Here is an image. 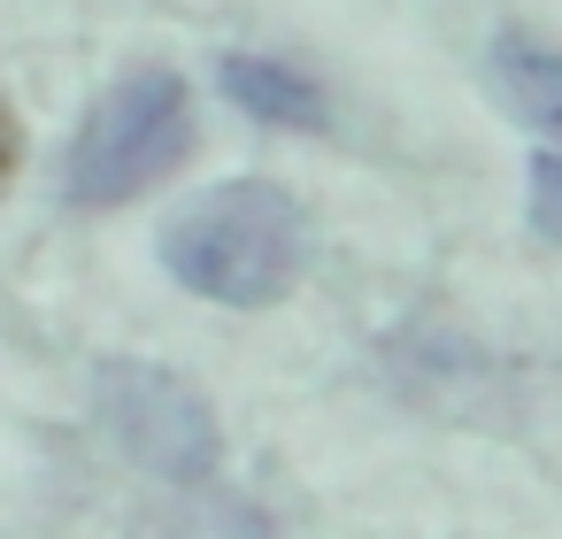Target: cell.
<instances>
[{"instance_id":"obj_3","label":"cell","mask_w":562,"mask_h":539,"mask_svg":"<svg viewBox=\"0 0 562 539\" xmlns=\"http://www.w3.org/2000/svg\"><path fill=\"white\" fill-rule=\"evenodd\" d=\"M93 416L101 431L124 447V462H139L147 478L162 485H216V462H224V431H216V408L201 385H186L178 370L162 362H101L93 370Z\"/></svg>"},{"instance_id":"obj_6","label":"cell","mask_w":562,"mask_h":539,"mask_svg":"<svg viewBox=\"0 0 562 539\" xmlns=\"http://www.w3.org/2000/svg\"><path fill=\"white\" fill-rule=\"evenodd\" d=\"M170 539H270V524H262V508H255V501L209 493V508H201V516H186Z\"/></svg>"},{"instance_id":"obj_4","label":"cell","mask_w":562,"mask_h":539,"mask_svg":"<svg viewBox=\"0 0 562 539\" xmlns=\"http://www.w3.org/2000/svg\"><path fill=\"white\" fill-rule=\"evenodd\" d=\"M216 86H224V101H232L239 116H255V124H278V132H324V124H331L324 86H316L301 63H285V55H224Z\"/></svg>"},{"instance_id":"obj_5","label":"cell","mask_w":562,"mask_h":539,"mask_svg":"<svg viewBox=\"0 0 562 539\" xmlns=\"http://www.w3.org/2000/svg\"><path fill=\"white\" fill-rule=\"evenodd\" d=\"M485 70H493V93H501V109L516 124L562 139V55L554 47H539L524 32H501L493 55H485Z\"/></svg>"},{"instance_id":"obj_2","label":"cell","mask_w":562,"mask_h":539,"mask_svg":"<svg viewBox=\"0 0 562 539\" xmlns=\"http://www.w3.org/2000/svg\"><path fill=\"white\" fill-rule=\"evenodd\" d=\"M193 155V93L178 70L147 63L124 70L78 124L70 162H63V201L70 209H124L147 186H162Z\"/></svg>"},{"instance_id":"obj_8","label":"cell","mask_w":562,"mask_h":539,"mask_svg":"<svg viewBox=\"0 0 562 539\" xmlns=\"http://www.w3.org/2000/svg\"><path fill=\"white\" fill-rule=\"evenodd\" d=\"M16 155H24V132H16V116H9V109H0V178L16 170Z\"/></svg>"},{"instance_id":"obj_7","label":"cell","mask_w":562,"mask_h":539,"mask_svg":"<svg viewBox=\"0 0 562 539\" xmlns=\"http://www.w3.org/2000/svg\"><path fill=\"white\" fill-rule=\"evenodd\" d=\"M531 232L562 239V155H531Z\"/></svg>"},{"instance_id":"obj_1","label":"cell","mask_w":562,"mask_h":539,"mask_svg":"<svg viewBox=\"0 0 562 539\" xmlns=\"http://www.w3.org/2000/svg\"><path fill=\"white\" fill-rule=\"evenodd\" d=\"M301 262H308V216L270 178H232V186L201 193L186 216H170V232H162V270L186 293L224 301V308L285 301Z\"/></svg>"}]
</instances>
